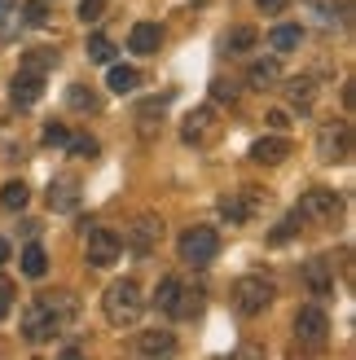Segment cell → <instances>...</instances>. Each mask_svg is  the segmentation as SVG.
Returning a JSON list of instances; mask_svg holds the SVG:
<instances>
[{
    "mask_svg": "<svg viewBox=\"0 0 356 360\" xmlns=\"http://www.w3.org/2000/svg\"><path fill=\"white\" fill-rule=\"evenodd\" d=\"M49 66H58V53H49V49H31L23 62V70H31V75H44Z\"/></svg>",
    "mask_w": 356,
    "mask_h": 360,
    "instance_id": "obj_24",
    "label": "cell"
},
{
    "mask_svg": "<svg viewBox=\"0 0 356 360\" xmlns=\"http://www.w3.org/2000/svg\"><path fill=\"white\" fill-rule=\"evenodd\" d=\"M136 352L141 356H167V352H176V338L167 330H150V334L136 338Z\"/></svg>",
    "mask_w": 356,
    "mask_h": 360,
    "instance_id": "obj_15",
    "label": "cell"
},
{
    "mask_svg": "<svg viewBox=\"0 0 356 360\" xmlns=\"http://www.w3.org/2000/svg\"><path fill=\"white\" fill-rule=\"evenodd\" d=\"M88 58L101 62V66H110L115 62V44L106 40V35H93V40H88Z\"/></svg>",
    "mask_w": 356,
    "mask_h": 360,
    "instance_id": "obj_25",
    "label": "cell"
},
{
    "mask_svg": "<svg viewBox=\"0 0 356 360\" xmlns=\"http://www.w3.org/2000/svg\"><path fill=\"white\" fill-rule=\"evenodd\" d=\"M281 79V70H277V62H255L251 66V84H260V88H269V84H277Z\"/></svg>",
    "mask_w": 356,
    "mask_h": 360,
    "instance_id": "obj_27",
    "label": "cell"
},
{
    "mask_svg": "<svg viewBox=\"0 0 356 360\" xmlns=\"http://www.w3.org/2000/svg\"><path fill=\"white\" fill-rule=\"evenodd\" d=\"M44 18H49L44 0H31V5H23V22H27V27H44Z\"/></svg>",
    "mask_w": 356,
    "mask_h": 360,
    "instance_id": "obj_31",
    "label": "cell"
},
{
    "mask_svg": "<svg viewBox=\"0 0 356 360\" xmlns=\"http://www.w3.org/2000/svg\"><path fill=\"white\" fill-rule=\"evenodd\" d=\"M49 202H53V211H75V202H80V180L75 176H58L49 185Z\"/></svg>",
    "mask_w": 356,
    "mask_h": 360,
    "instance_id": "obj_13",
    "label": "cell"
},
{
    "mask_svg": "<svg viewBox=\"0 0 356 360\" xmlns=\"http://www.w3.org/2000/svg\"><path fill=\"white\" fill-rule=\"evenodd\" d=\"M5 259H9V242H5V238H0V264H5Z\"/></svg>",
    "mask_w": 356,
    "mask_h": 360,
    "instance_id": "obj_40",
    "label": "cell"
},
{
    "mask_svg": "<svg viewBox=\"0 0 356 360\" xmlns=\"http://www.w3.org/2000/svg\"><path fill=\"white\" fill-rule=\"evenodd\" d=\"M66 146H70V154H75V158H93L97 154V141L93 136H66Z\"/></svg>",
    "mask_w": 356,
    "mask_h": 360,
    "instance_id": "obj_30",
    "label": "cell"
},
{
    "mask_svg": "<svg viewBox=\"0 0 356 360\" xmlns=\"http://www.w3.org/2000/svg\"><path fill=\"white\" fill-rule=\"evenodd\" d=\"M251 158H255V163H264V167H277L281 163V158H291V141L286 136H260L255 141V146H251Z\"/></svg>",
    "mask_w": 356,
    "mask_h": 360,
    "instance_id": "obj_10",
    "label": "cell"
},
{
    "mask_svg": "<svg viewBox=\"0 0 356 360\" xmlns=\"http://www.w3.org/2000/svg\"><path fill=\"white\" fill-rule=\"evenodd\" d=\"M9 308H13V281H9V277H0V321L9 316Z\"/></svg>",
    "mask_w": 356,
    "mask_h": 360,
    "instance_id": "obj_33",
    "label": "cell"
},
{
    "mask_svg": "<svg viewBox=\"0 0 356 360\" xmlns=\"http://www.w3.org/2000/svg\"><path fill=\"white\" fill-rule=\"evenodd\" d=\"M295 224H304V220H299V215H291V220H281V224L273 229V242L281 246V242H286V238H295Z\"/></svg>",
    "mask_w": 356,
    "mask_h": 360,
    "instance_id": "obj_35",
    "label": "cell"
},
{
    "mask_svg": "<svg viewBox=\"0 0 356 360\" xmlns=\"http://www.w3.org/2000/svg\"><path fill=\"white\" fill-rule=\"evenodd\" d=\"M40 93H44V79H40V75H31V70H18L13 84H9L13 105H35V101H40Z\"/></svg>",
    "mask_w": 356,
    "mask_h": 360,
    "instance_id": "obj_11",
    "label": "cell"
},
{
    "mask_svg": "<svg viewBox=\"0 0 356 360\" xmlns=\"http://www.w3.org/2000/svg\"><path fill=\"white\" fill-rule=\"evenodd\" d=\"M269 44H273L277 53H291V49H299V27H277V31L269 35Z\"/></svg>",
    "mask_w": 356,
    "mask_h": 360,
    "instance_id": "obj_26",
    "label": "cell"
},
{
    "mask_svg": "<svg viewBox=\"0 0 356 360\" xmlns=\"http://www.w3.org/2000/svg\"><path fill=\"white\" fill-rule=\"evenodd\" d=\"M119 250H123L119 233H110V229H88V264H93V268H110L119 259Z\"/></svg>",
    "mask_w": 356,
    "mask_h": 360,
    "instance_id": "obj_7",
    "label": "cell"
},
{
    "mask_svg": "<svg viewBox=\"0 0 356 360\" xmlns=\"http://www.w3.org/2000/svg\"><path fill=\"white\" fill-rule=\"evenodd\" d=\"M339 211H343L339 193H330V189H308L295 215H299V220H308V224H334V220H339Z\"/></svg>",
    "mask_w": 356,
    "mask_h": 360,
    "instance_id": "obj_4",
    "label": "cell"
},
{
    "mask_svg": "<svg viewBox=\"0 0 356 360\" xmlns=\"http://www.w3.org/2000/svg\"><path fill=\"white\" fill-rule=\"evenodd\" d=\"M66 101H70V105H75V110H97V97H93V93H88V88H84V84H70V93H66Z\"/></svg>",
    "mask_w": 356,
    "mask_h": 360,
    "instance_id": "obj_28",
    "label": "cell"
},
{
    "mask_svg": "<svg viewBox=\"0 0 356 360\" xmlns=\"http://www.w3.org/2000/svg\"><path fill=\"white\" fill-rule=\"evenodd\" d=\"M255 5H260L264 13H281V9H286V0H255Z\"/></svg>",
    "mask_w": 356,
    "mask_h": 360,
    "instance_id": "obj_39",
    "label": "cell"
},
{
    "mask_svg": "<svg viewBox=\"0 0 356 360\" xmlns=\"http://www.w3.org/2000/svg\"><path fill=\"white\" fill-rule=\"evenodd\" d=\"M106 84H110V93H132V88L141 84V75H136V70L132 66H110V75H106Z\"/></svg>",
    "mask_w": 356,
    "mask_h": 360,
    "instance_id": "obj_20",
    "label": "cell"
},
{
    "mask_svg": "<svg viewBox=\"0 0 356 360\" xmlns=\"http://www.w3.org/2000/svg\"><path fill=\"white\" fill-rule=\"evenodd\" d=\"M304 281H308V290H312V295H326L330 285H334L330 259H308V268H304Z\"/></svg>",
    "mask_w": 356,
    "mask_h": 360,
    "instance_id": "obj_16",
    "label": "cell"
},
{
    "mask_svg": "<svg viewBox=\"0 0 356 360\" xmlns=\"http://www.w3.org/2000/svg\"><path fill=\"white\" fill-rule=\"evenodd\" d=\"M234 303H238L242 316H260L273 303V281H264V277H242V281H234Z\"/></svg>",
    "mask_w": 356,
    "mask_h": 360,
    "instance_id": "obj_3",
    "label": "cell"
},
{
    "mask_svg": "<svg viewBox=\"0 0 356 360\" xmlns=\"http://www.w3.org/2000/svg\"><path fill=\"white\" fill-rule=\"evenodd\" d=\"M158 238H163V224L154 220V215H141L136 220V233H132V242H136V250H150Z\"/></svg>",
    "mask_w": 356,
    "mask_h": 360,
    "instance_id": "obj_18",
    "label": "cell"
},
{
    "mask_svg": "<svg viewBox=\"0 0 356 360\" xmlns=\"http://www.w3.org/2000/svg\"><path fill=\"white\" fill-rule=\"evenodd\" d=\"M23 273H27V277H44V273H49L44 246H27V250H23Z\"/></svg>",
    "mask_w": 356,
    "mask_h": 360,
    "instance_id": "obj_22",
    "label": "cell"
},
{
    "mask_svg": "<svg viewBox=\"0 0 356 360\" xmlns=\"http://www.w3.org/2000/svg\"><path fill=\"white\" fill-rule=\"evenodd\" d=\"M158 40H163V31H158L154 22H136L132 35H128V49L141 53V58H150V53H158Z\"/></svg>",
    "mask_w": 356,
    "mask_h": 360,
    "instance_id": "obj_14",
    "label": "cell"
},
{
    "mask_svg": "<svg viewBox=\"0 0 356 360\" xmlns=\"http://www.w3.org/2000/svg\"><path fill=\"white\" fill-rule=\"evenodd\" d=\"M216 250H220V238H216V229H185L181 233V259L193 264V268H203L216 259Z\"/></svg>",
    "mask_w": 356,
    "mask_h": 360,
    "instance_id": "obj_2",
    "label": "cell"
},
{
    "mask_svg": "<svg viewBox=\"0 0 356 360\" xmlns=\"http://www.w3.org/2000/svg\"><path fill=\"white\" fill-rule=\"evenodd\" d=\"M295 334L304 338V343H326V334H330V321H326V312L322 308H299L295 312Z\"/></svg>",
    "mask_w": 356,
    "mask_h": 360,
    "instance_id": "obj_8",
    "label": "cell"
},
{
    "mask_svg": "<svg viewBox=\"0 0 356 360\" xmlns=\"http://www.w3.org/2000/svg\"><path fill=\"white\" fill-rule=\"evenodd\" d=\"M40 308L53 316V326H70V321H75V312H80V303L75 299H70L66 290H58V295H40Z\"/></svg>",
    "mask_w": 356,
    "mask_h": 360,
    "instance_id": "obj_12",
    "label": "cell"
},
{
    "mask_svg": "<svg viewBox=\"0 0 356 360\" xmlns=\"http://www.w3.org/2000/svg\"><path fill=\"white\" fill-rule=\"evenodd\" d=\"M18 22V0H0V31H9Z\"/></svg>",
    "mask_w": 356,
    "mask_h": 360,
    "instance_id": "obj_34",
    "label": "cell"
},
{
    "mask_svg": "<svg viewBox=\"0 0 356 360\" xmlns=\"http://www.w3.org/2000/svg\"><path fill=\"white\" fill-rule=\"evenodd\" d=\"M23 334H27V343H44V338L58 334V326H53V316L40 308V299L31 303V308L23 312Z\"/></svg>",
    "mask_w": 356,
    "mask_h": 360,
    "instance_id": "obj_9",
    "label": "cell"
},
{
    "mask_svg": "<svg viewBox=\"0 0 356 360\" xmlns=\"http://www.w3.org/2000/svg\"><path fill=\"white\" fill-rule=\"evenodd\" d=\"M27 198H31V189L23 185V180H9V185L0 189V207H5V211H23Z\"/></svg>",
    "mask_w": 356,
    "mask_h": 360,
    "instance_id": "obj_21",
    "label": "cell"
},
{
    "mask_svg": "<svg viewBox=\"0 0 356 360\" xmlns=\"http://www.w3.org/2000/svg\"><path fill=\"white\" fill-rule=\"evenodd\" d=\"M220 215H224L229 224H242V220H246V207L238 202V193H229V198H220Z\"/></svg>",
    "mask_w": 356,
    "mask_h": 360,
    "instance_id": "obj_29",
    "label": "cell"
},
{
    "mask_svg": "<svg viewBox=\"0 0 356 360\" xmlns=\"http://www.w3.org/2000/svg\"><path fill=\"white\" fill-rule=\"evenodd\" d=\"M101 13H106V0H80V18H84V22H97Z\"/></svg>",
    "mask_w": 356,
    "mask_h": 360,
    "instance_id": "obj_32",
    "label": "cell"
},
{
    "mask_svg": "<svg viewBox=\"0 0 356 360\" xmlns=\"http://www.w3.org/2000/svg\"><path fill=\"white\" fill-rule=\"evenodd\" d=\"M317 154H322V163H348V154H352L348 123H326L322 136H317Z\"/></svg>",
    "mask_w": 356,
    "mask_h": 360,
    "instance_id": "obj_5",
    "label": "cell"
},
{
    "mask_svg": "<svg viewBox=\"0 0 356 360\" xmlns=\"http://www.w3.org/2000/svg\"><path fill=\"white\" fill-rule=\"evenodd\" d=\"M185 146H211V141H216L220 136V115L216 110H211V105H198V110H193L189 119H185Z\"/></svg>",
    "mask_w": 356,
    "mask_h": 360,
    "instance_id": "obj_6",
    "label": "cell"
},
{
    "mask_svg": "<svg viewBox=\"0 0 356 360\" xmlns=\"http://www.w3.org/2000/svg\"><path fill=\"white\" fill-rule=\"evenodd\" d=\"M66 128H62V123H49V128H44V146H66Z\"/></svg>",
    "mask_w": 356,
    "mask_h": 360,
    "instance_id": "obj_37",
    "label": "cell"
},
{
    "mask_svg": "<svg viewBox=\"0 0 356 360\" xmlns=\"http://www.w3.org/2000/svg\"><path fill=\"white\" fill-rule=\"evenodd\" d=\"M211 97H216V101H234V97H238V88L229 84V79H216V84H211Z\"/></svg>",
    "mask_w": 356,
    "mask_h": 360,
    "instance_id": "obj_36",
    "label": "cell"
},
{
    "mask_svg": "<svg viewBox=\"0 0 356 360\" xmlns=\"http://www.w3.org/2000/svg\"><path fill=\"white\" fill-rule=\"evenodd\" d=\"M101 312H106V321L110 326H132V321L146 312V299H141V285L136 281H115L110 290H106V299H101Z\"/></svg>",
    "mask_w": 356,
    "mask_h": 360,
    "instance_id": "obj_1",
    "label": "cell"
},
{
    "mask_svg": "<svg viewBox=\"0 0 356 360\" xmlns=\"http://www.w3.org/2000/svg\"><path fill=\"white\" fill-rule=\"evenodd\" d=\"M269 123H273L277 132H286V128H291V119H286V110H273V115H269Z\"/></svg>",
    "mask_w": 356,
    "mask_h": 360,
    "instance_id": "obj_38",
    "label": "cell"
},
{
    "mask_svg": "<svg viewBox=\"0 0 356 360\" xmlns=\"http://www.w3.org/2000/svg\"><path fill=\"white\" fill-rule=\"evenodd\" d=\"M286 97H291V105H299V110H308L312 105V97H317V84L304 75V79H286Z\"/></svg>",
    "mask_w": 356,
    "mask_h": 360,
    "instance_id": "obj_19",
    "label": "cell"
},
{
    "mask_svg": "<svg viewBox=\"0 0 356 360\" xmlns=\"http://www.w3.org/2000/svg\"><path fill=\"white\" fill-rule=\"evenodd\" d=\"M176 299H181V281H176V277H163V281H158V290H154V303H158L163 312H172Z\"/></svg>",
    "mask_w": 356,
    "mask_h": 360,
    "instance_id": "obj_23",
    "label": "cell"
},
{
    "mask_svg": "<svg viewBox=\"0 0 356 360\" xmlns=\"http://www.w3.org/2000/svg\"><path fill=\"white\" fill-rule=\"evenodd\" d=\"M255 40H260L255 27H234V31H229L224 40H220V49H224V53H251Z\"/></svg>",
    "mask_w": 356,
    "mask_h": 360,
    "instance_id": "obj_17",
    "label": "cell"
}]
</instances>
